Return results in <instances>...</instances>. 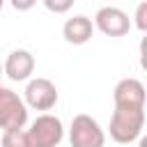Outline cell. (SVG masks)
<instances>
[{"label":"cell","instance_id":"obj_14","mask_svg":"<svg viewBox=\"0 0 147 147\" xmlns=\"http://www.w3.org/2000/svg\"><path fill=\"white\" fill-rule=\"evenodd\" d=\"M2 76H5V74H2V64H0V80H2ZM0 87H2V85H0Z\"/></svg>","mask_w":147,"mask_h":147},{"label":"cell","instance_id":"obj_3","mask_svg":"<svg viewBox=\"0 0 147 147\" xmlns=\"http://www.w3.org/2000/svg\"><path fill=\"white\" fill-rule=\"evenodd\" d=\"M69 142L71 147H103L106 145V131L92 115H76L69 126Z\"/></svg>","mask_w":147,"mask_h":147},{"label":"cell","instance_id":"obj_1","mask_svg":"<svg viewBox=\"0 0 147 147\" xmlns=\"http://www.w3.org/2000/svg\"><path fill=\"white\" fill-rule=\"evenodd\" d=\"M145 126V108H115L110 115L108 133L119 145H131L140 138Z\"/></svg>","mask_w":147,"mask_h":147},{"label":"cell","instance_id":"obj_5","mask_svg":"<svg viewBox=\"0 0 147 147\" xmlns=\"http://www.w3.org/2000/svg\"><path fill=\"white\" fill-rule=\"evenodd\" d=\"M57 99H60V94H57L55 83L48 78H41V76L30 78L25 85V92H23V101L32 110H51L57 103Z\"/></svg>","mask_w":147,"mask_h":147},{"label":"cell","instance_id":"obj_8","mask_svg":"<svg viewBox=\"0 0 147 147\" xmlns=\"http://www.w3.org/2000/svg\"><path fill=\"white\" fill-rule=\"evenodd\" d=\"M115 108H145V85L138 78H122L113 90Z\"/></svg>","mask_w":147,"mask_h":147},{"label":"cell","instance_id":"obj_11","mask_svg":"<svg viewBox=\"0 0 147 147\" xmlns=\"http://www.w3.org/2000/svg\"><path fill=\"white\" fill-rule=\"evenodd\" d=\"M44 7L53 14H67L71 7H74V0H41Z\"/></svg>","mask_w":147,"mask_h":147},{"label":"cell","instance_id":"obj_15","mask_svg":"<svg viewBox=\"0 0 147 147\" xmlns=\"http://www.w3.org/2000/svg\"><path fill=\"white\" fill-rule=\"evenodd\" d=\"M5 2H7V0H0V9H2V7H5Z\"/></svg>","mask_w":147,"mask_h":147},{"label":"cell","instance_id":"obj_9","mask_svg":"<svg viewBox=\"0 0 147 147\" xmlns=\"http://www.w3.org/2000/svg\"><path fill=\"white\" fill-rule=\"evenodd\" d=\"M94 34V23L90 16H74V18H67L64 25H62V37L67 44H74V46H83L92 39Z\"/></svg>","mask_w":147,"mask_h":147},{"label":"cell","instance_id":"obj_13","mask_svg":"<svg viewBox=\"0 0 147 147\" xmlns=\"http://www.w3.org/2000/svg\"><path fill=\"white\" fill-rule=\"evenodd\" d=\"M9 5H11L16 11H30V9L37 5V0H9Z\"/></svg>","mask_w":147,"mask_h":147},{"label":"cell","instance_id":"obj_12","mask_svg":"<svg viewBox=\"0 0 147 147\" xmlns=\"http://www.w3.org/2000/svg\"><path fill=\"white\" fill-rule=\"evenodd\" d=\"M133 18H136V28H138L140 32H145V30H147V2H140V5H138Z\"/></svg>","mask_w":147,"mask_h":147},{"label":"cell","instance_id":"obj_2","mask_svg":"<svg viewBox=\"0 0 147 147\" xmlns=\"http://www.w3.org/2000/svg\"><path fill=\"white\" fill-rule=\"evenodd\" d=\"M25 133H28L30 147H57L64 138V126H62L60 117H55L51 113H41Z\"/></svg>","mask_w":147,"mask_h":147},{"label":"cell","instance_id":"obj_10","mask_svg":"<svg viewBox=\"0 0 147 147\" xmlns=\"http://www.w3.org/2000/svg\"><path fill=\"white\" fill-rule=\"evenodd\" d=\"M2 147H30L25 129H9L2 133Z\"/></svg>","mask_w":147,"mask_h":147},{"label":"cell","instance_id":"obj_7","mask_svg":"<svg viewBox=\"0 0 147 147\" xmlns=\"http://www.w3.org/2000/svg\"><path fill=\"white\" fill-rule=\"evenodd\" d=\"M2 74L14 80V83H23L30 80V76L34 74V55L25 48H16L7 55L5 64H2Z\"/></svg>","mask_w":147,"mask_h":147},{"label":"cell","instance_id":"obj_6","mask_svg":"<svg viewBox=\"0 0 147 147\" xmlns=\"http://www.w3.org/2000/svg\"><path fill=\"white\" fill-rule=\"evenodd\" d=\"M94 28L106 37H124L131 30V18L124 9L106 5L94 14Z\"/></svg>","mask_w":147,"mask_h":147},{"label":"cell","instance_id":"obj_4","mask_svg":"<svg viewBox=\"0 0 147 147\" xmlns=\"http://www.w3.org/2000/svg\"><path fill=\"white\" fill-rule=\"evenodd\" d=\"M28 124V106L25 101L9 87H0V129H23Z\"/></svg>","mask_w":147,"mask_h":147}]
</instances>
